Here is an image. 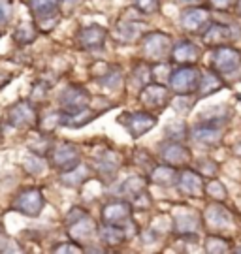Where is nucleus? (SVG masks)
<instances>
[{"label": "nucleus", "mask_w": 241, "mask_h": 254, "mask_svg": "<svg viewBox=\"0 0 241 254\" xmlns=\"http://www.w3.org/2000/svg\"><path fill=\"white\" fill-rule=\"evenodd\" d=\"M202 81V70L198 64H177L171 68L168 77V87L173 96H196Z\"/></svg>", "instance_id": "1"}, {"label": "nucleus", "mask_w": 241, "mask_h": 254, "mask_svg": "<svg viewBox=\"0 0 241 254\" xmlns=\"http://www.w3.org/2000/svg\"><path fill=\"white\" fill-rule=\"evenodd\" d=\"M173 38L161 30H149L142 40V55L143 61L151 64L166 63L170 61L171 49H173Z\"/></svg>", "instance_id": "2"}, {"label": "nucleus", "mask_w": 241, "mask_h": 254, "mask_svg": "<svg viewBox=\"0 0 241 254\" xmlns=\"http://www.w3.org/2000/svg\"><path fill=\"white\" fill-rule=\"evenodd\" d=\"M209 66L224 79H236L241 75V51L232 44L215 47Z\"/></svg>", "instance_id": "3"}, {"label": "nucleus", "mask_w": 241, "mask_h": 254, "mask_svg": "<svg viewBox=\"0 0 241 254\" xmlns=\"http://www.w3.org/2000/svg\"><path fill=\"white\" fill-rule=\"evenodd\" d=\"M117 123L125 128L130 134L132 139H140L145 136L147 132H151L153 128L159 123V115L147 111V109H140V111H125L117 117Z\"/></svg>", "instance_id": "4"}, {"label": "nucleus", "mask_w": 241, "mask_h": 254, "mask_svg": "<svg viewBox=\"0 0 241 254\" xmlns=\"http://www.w3.org/2000/svg\"><path fill=\"white\" fill-rule=\"evenodd\" d=\"M45 207V196L42 189L38 187H25L13 196L11 209L15 213H21L23 217L38 218Z\"/></svg>", "instance_id": "5"}, {"label": "nucleus", "mask_w": 241, "mask_h": 254, "mask_svg": "<svg viewBox=\"0 0 241 254\" xmlns=\"http://www.w3.org/2000/svg\"><path fill=\"white\" fill-rule=\"evenodd\" d=\"M6 123L9 127L17 128V130H34V128H38L40 115H38L36 104H32L28 98L11 104L6 111Z\"/></svg>", "instance_id": "6"}, {"label": "nucleus", "mask_w": 241, "mask_h": 254, "mask_svg": "<svg viewBox=\"0 0 241 254\" xmlns=\"http://www.w3.org/2000/svg\"><path fill=\"white\" fill-rule=\"evenodd\" d=\"M171 228L173 234L185 241H198V232L204 228L202 215L192 209H177L171 215Z\"/></svg>", "instance_id": "7"}, {"label": "nucleus", "mask_w": 241, "mask_h": 254, "mask_svg": "<svg viewBox=\"0 0 241 254\" xmlns=\"http://www.w3.org/2000/svg\"><path fill=\"white\" fill-rule=\"evenodd\" d=\"M81 162H83L81 147L72 141H61L59 145L53 147V151L49 154V164L57 173L70 172L74 168H78Z\"/></svg>", "instance_id": "8"}, {"label": "nucleus", "mask_w": 241, "mask_h": 254, "mask_svg": "<svg viewBox=\"0 0 241 254\" xmlns=\"http://www.w3.org/2000/svg\"><path fill=\"white\" fill-rule=\"evenodd\" d=\"M140 104L143 106V109L153 111V113H161L171 104L173 98V92L170 91L168 85L159 81H151L149 85H145L142 91H140Z\"/></svg>", "instance_id": "9"}, {"label": "nucleus", "mask_w": 241, "mask_h": 254, "mask_svg": "<svg viewBox=\"0 0 241 254\" xmlns=\"http://www.w3.org/2000/svg\"><path fill=\"white\" fill-rule=\"evenodd\" d=\"M202 220H204V228L211 234H223L234 226L232 211L224 205V201H211L204 209Z\"/></svg>", "instance_id": "10"}, {"label": "nucleus", "mask_w": 241, "mask_h": 254, "mask_svg": "<svg viewBox=\"0 0 241 254\" xmlns=\"http://www.w3.org/2000/svg\"><path fill=\"white\" fill-rule=\"evenodd\" d=\"M90 104H92V94L80 83L66 85L59 94V109L64 113H76L85 108H90Z\"/></svg>", "instance_id": "11"}, {"label": "nucleus", "mask_w": 241, "mask_h": 254, "mask_svg": "<svg viewBox=\"0 0 241 254\" xmlns=\"http://www.w3.org/2000/svg\"><path fill=\"white\" fill-rule=\"evenodd\" d=\"M211 23H213L211 11H209V8H204V6H187L179 15L181 28L187 34H192V36H202Z\"/></svg>", "instance_id": "12"}, {"label": "nucleus", "mask_w": 241, "mask_h": 254, "mask_svg": "<svg viewBox=\"0 0 241 254\" xmlns=\"http://www.w3.org/2000/svg\"><path fill=\"white\" fill-rule=\"evenodd\" d=\"M107 38H109V30L102 25L92 23V25L81 27L76 32V46L87 53H100L106 47Z\"/></svg>", "instance_id": "13"}, {"label": "nucleus", "mask_w": 241, "mask_h": 254, "mask_svg": "<svg viewBox=\"0 0 241 254\" xmlns=\"http://www.w3.org/2000/svg\"><path fill=\"white\" fill-rule=\"evenodd\" d=\"M157 154L164 164H170L177 170L188 168L192 162V151L181 141H171V139H162L157 147Z\"/></svg>", "instance_id": "14"}, {"label": "nucleus", "mask_w": 241, "mask_h": 254, "mask_svg": "<svg viewBox=\"0 0 241 254\" xmlns=\"http://www.w3.org/2000/svg\"><path fill=\"white\" fill-rule=\"evenodd\" d=\"M175 189L183 198L200 200L206 194V177L198 172L196 168H183V170H179Z\"/></svg>", "instance_id": "15"}, {"label": "nucleus", "mask_w": 241, "mask_h": 254, "mask_svg": "<svg viewBox=\"0 0 241 254\" xmlns=\"http://www.w3.org/2000/svg\"><path fill=\"white\" fill-rule=\"evenodd\" d=\"M240 27L236 23H211L206 28V32L202 34V42L204 46L209 49H215L219 46H226V44H232L240 38Z\"/></svg>", "instance_id": "16"}, {"label": "nucleus", "mask_w": 241, "mask_h": 254, "mask_svg": "<svg viewBox=\"0 0 241 254\" xmlns=\"http://www.w3.org/2000/svg\"><path fill=\"white\" fill-rule=\"evenodd\" d=\"M130 218H134V205L130 200L125 198H115L107 201L100 209V220L102 224H117L123 226Z\"/></svg>", "instance_id": "17"}, {"label": "nucleus", "mask_w": 241, "mask_h": 254, "mask_svg": "<svg viewBox=\"0 0 241 254\" xmlns=\"http://www.w3.org/2000/svg\"><path fill=\"white\" fill-rule=\"evenodd\" d=\"M92 170L94 175L98 177L100 181L104 183H113L117 177V173L121 170V154L113 151V149H106V151H100L98 156L92 158Z\"/></svg>", "instance_id": "18"}, {"label": "nucleus", "mask_w": 241, "mask_h": 254, "mask_svg": "<svg viewBox=\"0 0 241 254\" xmlns=\"http://www.w3.org/2000/svg\"><path fill=\"white\" fill-rule=\"evenodd\" d=\"M66 232H68L70 239L78 241L80 245L87 247L89 243L92 245L94 237H98V224L94 222V218L90 217V215H85L80 220L72 222L70 226H66Z\"/></svg>", "instance_id": "19"}, {"label": "nucleus", "mask_w": 241, "mask_h": 254, "mask_svg": "<svg viewBox=\"0 0 241 254\" xmlns=\"http://www.w3.org/2000/svg\"><path fill=\"white\" fill-rule=\"evenodd\" d=\"M149 177L143 175H130L126 177L123 183H117L115 187L111 189V196L113 198H125V200H134L136 196H140L142 192L147 190L149 187Z\"/></svg>", "instance_id": "20"}, {"label": "nucleus", "mask_w": 241, "mask_h": 254, "mask_svg": "<svg viewBox=\"0 0 241 254\" xmlns=\"http://www.w3.org/2000/svg\"><path fill=\"white\" fill-rule=\"evenodd\" d=\"M149 32L147 23L143 21H119L113 28V36L123 42V44H136V42H142L143 36Z\"/></svg>", "instance_id": "21"}, {"label": "nucleus", "mask_w": 241, "mask_h": 254, "mask_svg": "<svg viewBox=\"0 0 241 254\" xmlns=\"http://www.w3.org/2000/svg\"><path fill=\"white\" fill-rule=\"evenodd\" d=\"M202 57V47L194 44L192 40L188 38H183V40H177L173 44V49H171V57L170 63L171 64H196Z\"/></svg>", "instance_id": "22"}, {"label": "nucleus", "mask_w": 241, "mask_h": 254, "mask_svg": "<svg viewBox=\"0 0 241 254\" xmlns=\"http://www.w3.org/2000/svg\"><path fill=\"white\" fill-rule=\"evenodd\" d=\"M224 128L211 127V125H204V123H196L190 128V139L196 141L202 147H217L223 143Z\"/></svg>", "instance_id": "23"}, {"label": "nucleus", "mask_w": 241, "mask_h": 254, "mask_svg": "<svg viewBox=\"0 0 241 254\" xmlns=\"http://www.w3.org/2000/svg\"><path fill=\"white\" fill-rule=\"evenodd\" d=\"M98 241L100 245L106 247V249H117V247H123L125 243L132 241V239L128 236L125 224L123 226H117V224H100Z\"/></svg>", "instance_id": "24"}, {"label": "nucleus", "mask_w": 241, "mask_h": 254, "mask_svg": "<svg viewBox=\"0 0 241 254\" xmlns=\"http://www.w3.org/2000/svg\"><path fill=\"white\" fill-rule=\"evenodd\" d=\"M234 119V108L228 104H221V106H211V108L204 109L198 115L196 123H204V125H211V127L226 128Z\"/></svg>", "instance_id": "25"}, {"label": "nucleus", "mask_w": 241, "mask_h": 254, "mask_svg": "<svg viewBox=\"0 0 241 254\" xmlns=\"http://www.w3.org/2000/svg\"><path fill=\"white\" fill-rule=\"evenodd\" d=\"M223 89H226V79H224L221 73L215 72L211 66L206 68V70H202V81H200V87H198V92H196L198 100L207 98V96L223 91Z\"/></svg>", "instance_id": "26"}, {"label": "nucleus", "mask_w": 241, "mask_h": 254, "mask_svg": "<svg viewBox=\"0 0 241 254\" xmlns=\"http://www.w3.org/2000/svg\"><path fill=\"white\" fill-rule=\"evenodd\" d=\"M102 115V111L94 108H85L81 111H76V113H64L63 111V121H61V127L70 128V130H80V128H85L87 125H90L92 121Z\"/></svg>", "instance_id": "27"}, {"label": "nucleus", "mask_w": 241, "mask_h": 254, "mask_svg": "<svg viewBox=\"0 0 241 254\" xmlns=\"http://www.w3.org/2000/svg\"><path fill=\"white\" fill-rule=\"evenodd\" d=\"M92 173H94L92 166H87V164L81 162L78 168H74L70 172L59 173V183L68 187V189H81V187H85L89 183Z\"/></svg>", "instance_id": "28"}, {"label": "nucleus", "mask_w": 241, "mask_h": 254, "mask_svg": "<svg viewBox=\"0 0 241 254\" xmlns=\"http://www.w3.org/2000/svg\"><path fill=\"white\" fill-rule=\"evenodd\" d=\"M147 177H149V181H151L153 185H157V187H161V189H171V187L177 185L179 170L173 168V166H170V164L162 162V164H157Z\"/></svg>", "instance_id": "29"}, {"label": "nucleus", "mask_w": 241, "mask_h": 254, "mask_svg": "<svg viewBox=\"0 0 241 254\" xmlns=\"http://www.w3.org/2000/svg\"><path fill=\"white\" fill-rule=\"evenodd\" d=\"M61 6H63V0H28V8H30L34 21L61 15L63 13Z\"/></svg>", "instance_id": "30"}, {"label": "nucleus", "mask_w": 241, "mask_h": 254, "mask_svg": "<svg viewBox=\"0 0 241 254\" xmlns=\"http://www.w3.org/2000/svg\"><path fill=\"white\" fill-rule=\"evenodd\" d=\"M94 81L98 83L102 89L106 91H119L125 83V73H123V68L117 66V64H109L104 73H100L98 77H94Z\"/></svg>", "instance_id": "31"}, {"label": "nucleus", "mask_w": 241, "mask_h": 254, "mask_svg": "<svg viewBox=\"0 0 241 254\" xmlns=\"http://www.w3.org/2000/svg\"><path fill=\"white\" fill-rule=\"evenodd\" d=\"M40 27L36 25V21H21L15 30H13V42L19 47H27L34 44L38 36H40Z\"/></svg>", "instance_id": "32"}, {"label": "nucleus", "mask_w": 241, "mask_h": 254, "mask_svg": "<svg viewBox=\"0 0 241 254\" xmlns=\"http://www.w3.org/2000/svg\"><path fill=\"white\" fill-rule=\"evenodd\" d=\"M23 170L28 173V175H32V177H40V175H44L47 172V168H51V164H49V158H45V156H38L34 153H28L25 158H23Z\"/></svg>", "instance_id": "33"}, {"label": "nucleus", "mask_w": 241, "mask_h": 254, "mask_svg": "<svg viewBox=\"0 0 241 254\" xmlns=\"http://www.w3.org/2000/svg\"><path fill=\"white\" fill-rule=\"evenodd\" d=\"M57 145L55 143V139L51 137V134H44V132H40V136L38 137H32L30 141L27 143V149L28 153H34L38 156H45V158H49V154L53 151V147Z\"/></svg>", "instance_id": "34"}, {"label": "nucleus", "mask_w": 241, "mask_h": 254, "mask_svg": "<svg viewBox=\"0 0 241 254\" xmlns=\"http://www.w3.org/2000/svg\"><path fill=\"white\" fill-rule=\"evenodd\" d=\"M130 79H132V85H134V87H138V89L142 91L145 85H149V83L155 79V75H153V64L147 63V61L138 63L134 68H132Z\"/></svg>", "instance_id": "35"}, {"label": "nucleus", "mask_w": 241, "mask_h": 254, "mask_svg": "<svg viewBox=\"0 0 241 254\" xmlns=\"http://www.w3.org/2000/svg\"><path fill=\"white\" fill-rule=\"evenodd\" d=\"M202 245H204V251L209 254H224V253L234 251L230 239L223 237L221 234H209V236L204 239Z\"/></svg>", "instance_id": "36"}, {"label": "nucleus", "mask_w": 241, "mask_h": 254, "mask_svg": "<svg viewBox=\"0 0 241 254\" xmlns=\"http://www.w3.org/2000/svg\"><path fill=\"white\" fill-rule=\"evenodd\" d=\"M190 137V128L187 123L183 121H171L164 128V139H171V141H181L187 143V139Z\"/></svg>", "instance_id": "37"}, {"label": "nucleus", "mask_w": 241, "mask_h": 254, "mask_svg": "<svg viewBox=\"0 0 241 254\" xmlns=\"http://www.w3.org/2000/svg\"><path fill=\"white\" fill-rule=\"evenodd\" d=\"M206 196L213 201H224L228 198V190L224 183H221L217 177H211L209 181H206Z\"/></svg>", "instance_id": "38"}, {"label": "nucleus", "mask_w": 241, "mask_h": 254, "mask_svg": "<svg viewBox=\"0 0 241 254\" xmlns=\"http://www.w3.org/2000/svg\"><path fill=\"white\" fill-rule=\"evenodd\" d=\"M61 121H63V111L57 109V111H53V113H47L44 119H40L38 130L44 132V134H53L55 130L61 127Z\"/></svg>", "instance_id": "39"}, {"label": "nucleus", "mask_w": 241, "mask_h": 254, "mask_svg": "<svg viewBox=\"0 0 241 254\" xmlns=\"http://www.w3.org/2000/svg\"><path fill=\"white\" fill-rule=\"evenodd\" d=\"M49 89H51V85L49 83L42 81V79H38L34 81L32 85V89H30V94H28V100L36 104V106H40V104H44L47 100V96H49Z\"/></svg>", "instance_id": "40"}, {"label": "nucleus", "mask_w": 241, "mask_h": 254, "mask_svg": "<svg viewBox=\"0 0 241 254\" xmlns=\"http://www.w3.org/2000/svg\"><path fill=\"white\" fill-rule=\"evenodd\" d=\"M161 4H162V0H132V6H134L142 15H155V13H159Z\"/></svg>", "instance_id": "41"}, {"label": "nucleus", "mask_w": 241, "mask_h": 254, "mask_svg": "<svg viewBox=\"0 0 241 254\" xmlns=\"http://www.w3.org/2000/svg\"><path fill=\"white\" fill-rule=\"evenodd\" d=\"M134 162H136V166L143 168L147 175H149V173L153 172V168L157 166V164H155V158H153V154L147 153L145 149H138V151H134Z\"/></svg>", "instance_id": "42"}, {"label": "nucleus", "mask_w": 241, "mask_h": 254, "mask_svg": "<svg viewBox=\"0 0 241 254\" xmlns=\"http://www.w3.org/2000/svg\"><path fill=\"white\" fill-rule=\"evenodd\" d=\"M196 170L204 177H217V173H219V164L211 160V158H200L196 162Z\"/></svg>", "instance_id": "43"}, {"label": "nucleus", "mask_w": 241, "mask_h": 254, "mask_svg": "<svg viewBox=\"0 0 241 254\" xmlns=\"http://www.w3.org/2000/svg\"><path fill=\"white\" fill-rule=\"evenodd\" d=\"M13 17V2L11 0H0V30L8 27Z\"/></svg>", "instance_id": "44"}, {"label": "nucleus", "mask_w": 241, "mask_h": 254, "mask_svg": "<svg viewBox=\"0 0 241 254\" xmlns=\"http://www.w3.org/2000/svg\"><path fill=\"white\" fill-rule=\"evenodd\" d=\"M53 253H61V254H76V253H85V247L80 245L78 241H74V239H70V241H63L61 245H55L53 249H51Z\"/></svg>", "instance_id": "45"}, {"label": "nucleus", "mask_w": 241, "mask_h": 254, "mask_svg": "<svg viewBox=\"0 0 241 254\" xmlns=\"http://www.w3.org/2000/svg\"><path fill=\"white\" fill-rule=\"evenodd\" d=\"M151 203H153V198H151V194H149V190L142 192L140 196H136L134 200H132L134 211H147V209L151 207Z\"/></svg>", "instance_id": "46"}, {"label": "nucleus", "mask_w": 241, "mask_h": 254, "mask_svg": "<svg viewBox=\"0 0 241 254\" xmlns=\"http://www.w3.org/2000/svg\"><path fill=\"white\" fill-rule=\"evenodd\" d=\"M85 215H89L87 213V209L80 207V205H76V207H72L68 213H66V218H64V224L66 226H70L72 222H76V220H80V218H83Z\"/></svg>", "instance_id": "47"}, {"label": "nucleus", "mask_w": 241, "mask_h": 254, "mask_svg": "<svg viewBox=\"0 0 241 254\" xmlns=\"http://www.w3.org/2000/svg\"><path fill=\"white\" fill-rule=\"evenodd\" d=\"M207 2H209L211 8L219 9V11H226V9L234 8L238 0H207Z\"/></svg>", "instance_id": "48"}, {"label": "nucleus", "mask_w": 241, "mask_h": 254, "mask_svg": "<svg viewBox=\"0 0 241 254\" xmlns=\"http://www.w3.org/2000/svg\"><path fill=\"white\" fill-rule=\"evenodd\" d=\"M9 241H11V237L8 236V232H6V228L4 224L0 222V253H6V249H8Z\"/></svg>", "instance_id": "49"}, {"label": "nucleus", "mask_w": 241, "mask_h": 254, "mask_svg": "<svg viewBox=\"0 0 241 254\" xmlns=\"http://www.w3.org/2000/svg\"><path fill=\"white\" fill-rule=\"evenodd\" d=\"M175 4H185V6H202L206 0H173Z\"/></svg>", "instance_id": "50"}, {"label": "nucleus", "mask_w": 241, "mask_h": 254, "mask_svg": "<svg viewBox=\"0 0 241 254\" xmlns=\"http://www.w3.org/2000/svg\"><path fill=\"white\" fill-rule=\"evenodd\" d=\"M9 81H11V73L0 72V89H4V87H6Z\"/></svg>", "instance_id": "51"}, {"label": "nucleus", "mask_w": 241, "mask_h": 254, "mask_svg": "<svg viewBox=\"0 0 241 254\" xmlns=\"http://www.w3.org/2000/svg\"><path fill=\"white\" fill-rule=\"evenodd\" d=\"M64 6H68V8H76V6H80L83 4V0H63Z\"/></svg>", "instance_id": "52"}, {"label": "nucleus", "mask_w": 241, "mask_h": 254, "mask_svg": "<svg viewBox=\"0 0 241 254\" xmlns=\"http://www.w3.org/2000/svg\"><path fill=\"white\" fill-rule=\"evenodd\" d=\"M234 154H238V156H241V141H238V143L234 145Z\"/></svg>", "instance_id": "53"}, {"label": "nucleus", "mask_w": 241, "mask_h": 254, "mask_svg": "<svg viewBox=\"0 0 241 254\" xmlns=\"http://www.w3.org/2000/svg\"><path fill=\"white\" fill-rule=\"evenodd\" d=\"M234 9H236V13H238V15L241 17V0H238V2H236V6H234Z\"/></svg>", "instance_id": "54"}, {"label": "nucleus", "mask_w": 241, "mask_h": 254, "mask_svg": "<svg viewBox=\"0 0 241 254\" xmlns=\"http://www.w3.org/2000/svg\"><path fill=\"white\" fill-rule=\"evenodd\" d=\"M234 253H241V247H234Z\"/></svg>", "instance_id": "55"}, {"label": "nucleus", "mask_w": 241, "mask_h": 254, "mask_svg": "<svg viewBox=\"0 0 241 254\" xmlns=\"http://www.w3.org/2000/svg\"><path fill=\"white\" fill-rule=\"evenodd\" d=\"M2 137H4V132H2V127H0V143H2Z\"/></svg>", "instance_id": "56"}, {"label": "nucleus", "mask_w": 241, "mask_h": 254, "mask_svg": "<svg viewBox=\"0 0 241 254\" xmlns=\"http://www.w3.org/2000/svg\"><path fill=\"white\" fill-rule=\"evenodd\" d=\"M238 102L241 104V94H238Z\"/></svg>", "instance_id": "57"}, {"label": "nucleus", "mask_w": 241, "mask_h": 254, "mask_svg": "<svg viewBox=\"0 0 241 254\" xmlns=\"http://www.w3.org/2000/svg\"><path fill=\"white\" fill-rule=\"evenodd\" d=\"M0 38H2V30H0Z\"/></svg>", "instance_id": "58"}]
</instances>
